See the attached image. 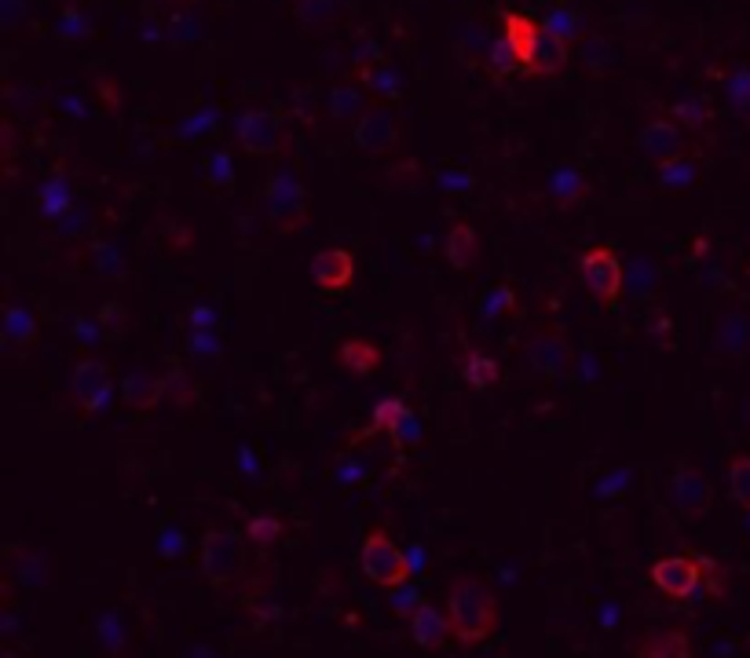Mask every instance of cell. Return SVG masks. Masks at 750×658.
Listing matches in <instances>:
<instances>
[{
    "label": "cell",
    "instance_id": "cell-9",
    "mask_svg": "<svg viewBox=\"0 0 750 658\" xmlns=\"http://www.w3.org/2000/svg\"><path fill=\"white\" fill-rule=\"evenodd\" d=\"M670 494H674V505L685 520H703L710 512V505H714V487L703 476V468L692 465V461H677L674 465Z\"/></svg>",
    "mask_w": 750,
    "mask_h": 658
},
{
    "label": "cell",
    "instance_id": "cell-13",
    "mask_svg": "<svg viewBox=\"0 0 750 658\" xmlns=\"http://www.w3.org/2000/svg\"><path fill=\"white\" fill-rule=\"evenodd\" d=\"M311 282L326 293H344L355 282V256L348 249H322L311 256Z\"/></svg>",
    "mask_w": 750,
    "mask_h": 658
},
{
    "label": "cell",
    "instance_id": "cell-18",
    "mask_svg": "<svg viewBox=\"0 0 750 658\" xmlns=\"http://www.w3.org/2000/svg\"><path fill=\"white\" fill-rule=\"evenodd\" d=\"M443 256L454 271H469L476 260H480V234L469 223H454L447 231V242H443Z\"/></svg>",
    "mask_w": 750,
    "mask_h": 658
},
{
    "label": "cell",
    "instance_id": "cell-24",
    "mask_svg": "<svg viewBox=\"0 0 750 658\" xmlns=\"http://www.w3.org/2000/svg\"><path fill=\"white\" fill-rule=\"evenodd\" d=\"M403 417H410L403 399H381V403L374 406V417H370V428H366V432H388V436H392V432L403 425Z\"/></svg>",
    "mask_w": 750,
    "mask_h": 658
},
{
    "label": "cell",
    "instance_id": "cell-33",
    "mask_svg": "<svg viewBox=\"0 0 750 658\" xmlns=\"http://www.w3.org/2000/svg\"><path fill=\"white\" fill-rule=\"evenodd\" d=\"M96 267L103 278H121V256L110 245H99L96 249Z\"/></svg>",
    "mask_w": 750,
    "mask_h": 658
},
{
    "label": "cell",
    "instance_id": "cell-7",
    "mask_svg": "<svg viewBox=\"0 0 750 658\" xmlns=\"http://www.w3.org/2000/svg\"><path fill=\"white\" fill-rule=\"evenodd\" d=\"M579 275L586 282L593 297H597L600 308H615L622 297V260L615 256V249L608 245H597L590 253H582L579 260Z\"/></svg>",
    "mask_w": 750,
    "mask_h": 658
},
{
    "label": "cell",
    "instance_id": "cell-26",
    "mask_svg": "<svg viewBox=\"0 0 750 658\" xmlns=\"http://www.w3.org/2000/svg\"><path fill=\"white\" fill-rule=\"evenodd\" d=\"M729 490H732V498L750 512V457L747 454L729 461Z\"/></svg>",
    "mask_w": 750,
    "mask_h": 658
},
{
    "label": "cell",
    "instance_id": "cell-11",
    "mask_svg": "<svg viewBox=\"0 0 750 658\" xmlns=\"http://www.w3.org/2000/svg\"><path fill=\"white\" fill-rule=\"evenodd\" d=\"M355 143L366 154H388L399 143V121L388 107H370L355 121Z\"/></svg>",
    "mask_w": 750,
    "mask_h": 658
},
{
    "label": "cell",
    "instance_id": "cell-35",
    "mask_svg": "<svg viewBox=\"0 0 750 658\" xmlns=\"http://www.w3.org/2000/svg\"><path fill=\"white\" fill-rule=\"evenodd\" d=\"M363 77H366V81H370L374 88H381V92H396V74H392L388 66H381V63H377V66H366Z\"/></svg>",
    "mask_w": 750,
    "mask_h": 658
},
{
    "label": "cell",
    "instance_id": "cell-20",
    "mask_svg": "<svg viewBox=\"0 0 750 658\" xmlns=\"http://www.w3.org/2000/svg\"><path fill=\"white\" fill-rule=\"evenodd\" d=\"M461 377H465L476 392H487V388H494V384L502 381V366H498V359H491L487 351L469 348L465 359H461Z\"/></svg>",
    "mask_w": 750,
    "mask_h": 658
},
{
    "label": "cell",
    "instance_id": "cell-17",
    "mask_svg": "<svg viewBox=\"0 0 750 658\" xmlns=\"http://www.w3.org/2000/svg\"><path fill=\"white\" fill-rule=\"evenodd\" d=\"M633 658H692V640L681 629H655L644 640H637Z\"/></svg>",
    "mask_w": 750,
    "mask_h": 658
},
{
    "label": "cell",
    "instance_id": "cell-19",
    "mask_svg": "<svg viewBox=\"0 0 750 658\" xmlns=\"http://www.w3.org/2000/svg\"><path fill=\"white\" fill-rule=\"evenodd\" d=\"M568 66V41L560 37V33H542V44H538V52H535V63L527 66L524 74L531 77H553L560 74Z\"/></svg>",
    "mask_w": 750,
    "mask_h": 658
},
{
    "label": "cell",
    "instance_id": "cell-14",
    "mask_svg": "<svg viewBox=\"0 0 750 658\" xmlns=\"http://www.w3.org/2000/svg\"><path fill=\"white\" fill-rule=\"evenodd\" d=\"M542 33H546V26H542L538 19H531V15H520V11H509V15H505L502 37L509 41V48L516 52V59H520V70H527V66L535 63V52H538V44H542Z\"/></svg>",
    "mask_w": 750,
    "mask_h": 658
},
{
    "label": "cell",
    "instance_id": "cell-3",
    "mask_svg": "<svg viewBox=\"0 0 750 658\" xmlns=\"http://www.w3.org/2000/svg\"><path fill=\"white\" fill-rule=\"evenodd\" d=\"M359 563H363V574L381 589H396L410 578V560L407 552L399 549L388 531L374 527V531L363 538V549H359Z\"/></svg>",
    "mask_w": 750,
    "mask_h": 658
},
{
    "label": "cell",
    "instance_id": "cell-5",
    "mask_svg": "<svg viewBox=\"0 0 750 658\" xmlns=\"http://www.w3.org/2000/svg\"><path fill=\"white\" fill-rule=\"evenodd\" d=\"M268 223L279 234H297L308 223V194L300 187L297 176L290 172H275L268 183Z\"/></svg>",
    "mask_w": 750,
    "mask_h": 658
},
{
    "label": "cell",
    "instance_id": "cell-32",
    "mask_svg": "<svg viewBox=\"0 0 750 658\" xmlns=\"http://www.w3.org/2000/svg\"><path fill=\"white\" fill-rule=\"evenodd\" d=\"M491 66H494V74H513V70H520V59H516V52L509 48V41H505V37H498V41H494Z\"/></svg>",
    "mask_w": 750,
    "mask_h": 658
},
{
    "label": "cell",
    "instance_id": "cell-28",
    "mask_svg": "<svg viewBox=\"0 0 750 658\" xmlns=\"http://www.w3.org/2000/svg\"><path fill=\"white\" fill-rule=\"evenodd\" d=\"M659 180H663V187H688V183L696 180V169L688 165L685 158H677V161H666V165H659Z\"/></svg>",
    "mask_w": 750,
    "mask_h": 658
},
{
    "label": "cell",
    "instance_id": "cell-30",
    "mask_svg": "<svg viewBox=\"0 0 750 658\" xmlns=\"http://www.w3.org/2000/svg\"><path fill=\"white\" fill-rule=\"evenodd\" d=\"M549 191H553V198H557V202L571 205L575 198H582V194H586V183H582L575 172H560V176H553V187H549Z\"/></svg>",
    "mask_w": 750,
    "mask_h": 658
},
{
    "label": "cell",
    "instance_id": "cell-21",
    "mask_svg": "<svg viewBox=\"0 0 750 658\" xmlns=\"http://www.w3.org/2000/svg\"><path fill=\"white\" fill-rule=\"evenodd\" d=\"M337 362H341L344 370H352V373H359V377H366V373H374L377 366H381V351H377L370 340L352 337V340H344L341 348H337Z\"/></svg>",
    "mask_w": 750,
    "mask_h": 658
},
{
    "label": "cell",
    "instance_id": "cell-29",
    "mask_svg": "<svg viewBox=\"0 0 750 658\" xmlns=\"http://www.w3.org/2000/svg\"><path fill=\"white\" fill-rule=\"evenodd\" d=\"M674 121L681 128H703L710 121V114L699 99H681V103L674 107Z\"/></svg>",
    "mask_w": 750,
    "mask_h": 658
},
{
    "label": "cell",
    "instance_id": "cell-15",
    "mask_svg": "<svg viewBox=\"0 0 750 658\" xmlns=\"http://www.w3.org/2000/svg\"><path fill=\"white\" fill-rule=\"evenodd\" d=\"M410 637L421 651H443L450 637L447 615H440V607L429 604V600H418L414 615H410Z\"/></svg>",
    "mask_w": 750,
    "mask_h": 658
},
{
    "label": "cell",
    "instance_id": "cell-31",
    "mask_svg": "<svg viewBox=\"0 0 750 658\" xmlns=\"http://www.w3.org/2000/svg\"><path fill=\"white\" fill-rule=\"evenodd\" d=\"M165 392L176 399V406H191L194 399H198V392H194V384L183 377L180 370H172L169 377H165Z\"/></svg>",
    "mask_w": 750,
    "mask_h": 658
},
{
    "label": "cell",
    "instance_id": "cell-2",
    "mask_svg": "<svg viewBox=\"0 0 750 658\" xmlns=\"http://www.w3.org/2000/svg\"><path fill=\"white\" fill-rule=\"evenodd\" d=\"M246 534L231 531V527H209L202 538V574L205 582L224 589L246 571Z\"/></svg>",
    "mask_w": 750,
    "mask_h": 658
},
{
    "label": "cell",
    "instance_id": "cell-34",
    "mask_svg": "<svg viewBox=\"0 0 750 658\" xmlns=\"http://www.w3.org/2000/svg\"><path fill=\"white\" fill-rule=\"evenodd\" d=\"M125 322H129V315H125V308L121 304H103V311H99V326L103 329H110V333H121L125 329Z\"/></svg>",
    "mask_w": 750,
    "mask_h": 658
},
{
    "label": "cell",
    "instance_id": "cell-16",
    "mask_svg": "<svg viewBox=\"0 0 750 658\" xmlns=\"http://www.w3.org/2000/svg\"><path fill=\"white\" fill-rule=\"evenodd\" d=\"M161 395H165V377H150V373H143V370H132V373H125V381H121V399H125L136 414L154 410Z\"/></svg>",
    "mask_w": 750,
    "mask_h": 658
},
{
    "label": "cell",
    "instance_id": "cell-22",
    "mask_svg": "<svg viewBox=\"0 0 750 658\" xmlns=\"http://www.w3.org/2000/svg\"><path fill=\"white\" fill-rule=\"evenodd\" d=\"M4 337H8L11 344H19V348H30V344H37L41 329H37V319H33L22 304H11V308L4 311Z\"/></svg>",
    "mask_w": 750,
    "mask_h": 658
},
{
    "label": "cell",
    "instance_id": "cell-4",
    "mask_svg": "<svg viewBox=\"0 0 750 658\" xmlns=\"http://www.w3.org/2000/svg\"><path fill=\"white\" fill-rule=\"evenodd\" d=\"M524 366L535 377H546V381H557V377H568L571 366H575V351H571L568 337L553 326H538L531 337L524 340Z\"/></svg>",
    "mask_w": 750,
    "mask_h": 658
},
{
    "label": "cell",
    "instance_id": "cell-6",
    "mask_svg": "<svg viewBox=\"0 0 750 658\" xmlns=\"http://www.w3.org/2000/svg\"><path fill=\"white\" fill-rule=\"evenodd\" d=\"M652 585L666 600L674 604H685L699 593L703 585V563H699L696 552H674V556H659L652 563Z\"/></svg>",
    "mask_w": 750,
    "mask_h": 658
},
{
    "label": "cell",
    "instance_id": "cell-36",
    "mask_svg": "<svg viewBox=\"0 0 750 658\" xmlns=\"http://www.w3.org/2000/svg\"><path fill=\"white\" fill-rule=\"evenodd\" d=\"M0 658H26V655H22V651H4Z\"/></svg>",
    "mask_w": 750,
    "mask_h": 658
},
{
    "label": "cell",
    "instance_id": "cell-25",
    "mask_svg": "<svg viewBox=\"0 0 750 658\" xmlns=\"http://www.w3.org/2000/svg\"><path fill=\"white\" fill-rule=\"evenodd\" d=\"M246 538L257 549H275L282 542V520H275V516H253L246 523Z\"/></svg>",
    "mask_w": 750,
    "mask_h": 658
},
{
    "label": "cell",
    "instance_id": "cell-1",
    "mask_svg": "<svg viewBox=\"0 0 750 658\" xmlns=\"http://www.w3.org/2000/svg\"><path fill=\"white\" fill-rule=\"evenodd\" d=\"M447 626L450 637L461 644H483L498 629L502 607H498V593L483 578L461 574L447 585Z\"/></svg>",
    "mask_w": 750,
    "mask_h": 658
},
{
    "label": "cell",
    "instance_id": "cell-8",
    "mask_svg": "<svg viewBox=\"0 0 750 658\" xmlns=\"http://www.w3.org/2000/svg\"><path fill=\"white\" fill-rule=\"evenodd\" d=\"M114 395V373L103 359H81L70 373V399L81 414H96Z\"/></svg>",
    "mask_w": 750,
    "mask_h": 658
},
{
    "label": "cell",
    "instance_id": "cell-10",
    "mask_svg": "<svg viewBox=\"0 0 750 658\" xmlns=\"http://www.w3.org/2000/svg\"><path fill=\"white\" fill-rule=\"evenodd\" d=\"M235 139L246 154H275L282 147V125L271 110H242L235 117Z\"/></svg>",
    "mask_w": 750,
    "mask_h": 658
},
{
    "label": "cell",
    "instance_id": "cell-12",
    "mask_svg": "<svg viewBox=\"0 0 750 658\" xmlns=\"http://www.w3.org/2000/svg\"><path fill=\"white\" fill-rule=\"evenodd\" d=\"M641 150L644 158H652L655 165L685 158V132H681V125H677L674 117H655L641 132Z\"/></svg>",
    "mask_w": 750,
    "mask_h": 658
},
{
    "label": "cell",
    "instance_id": "cell-23",
    "mask_svg": "<svg viewBox=\"0 0 750 658\" xmlns=\"http://www.w3.org/2000/svg\"><path fill=\"white\" fill-rule=\"evenodd\" d=\"M366 96H363V88H352V85H341V88H333L330 92V117L333 121H359V117L366 114Z\"/></svg>",
    "mask_w": 750,
    "mask_h": 658
},
{
    "label": "cell",
    "instance_id": "cell-27",
    "mask_svg": "<svg viewBox=\"0 0 750 658\" xmlns=\"http://www.w3.org/2000/svg\"><path fill=\"white\" fill-rule=\"evenodd\" d=\"M729 103L736 114L750 117V70H736L729 77Z\"/></svg>",
    "mask_w": 750,
    "mask_h": 658
}]
</instances>
